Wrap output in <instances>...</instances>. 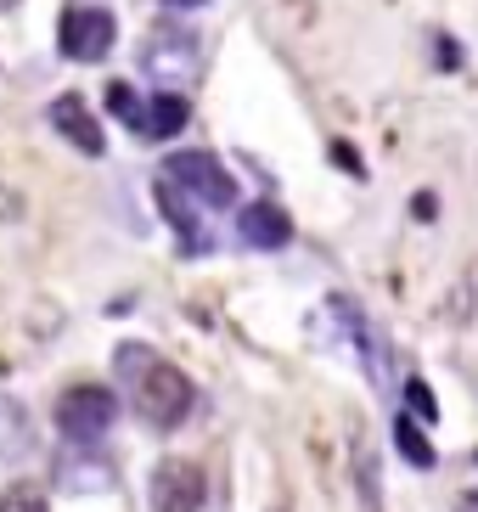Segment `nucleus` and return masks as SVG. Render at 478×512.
<instances>
[{"label": "nucleus", "instance_id": "obj_1", "mask_svg": "<svg viewBox=\"0 0 478 512\" xmlns=\"http://www.w3.org/2000/svg\"><path fill=\"white\" fill-rule=\"evenodd\" d=\"M113 366H119V383L130 389L135 411L152 422V428H180L197 406V389L192 377L180 372L175 361H164L152 344H119L113 349Z\"/></svg>", "mask_w": 478, "mask_h": 512}, {"label": "nucleus", "instance_id": "obj_2", "mask_svg": "<svg viewBox=\"0 0 478 512\" xmlns=\"http://www.w3.org/2000/svg\"><path fill=\"white\" fill-rule=\"evenodd\" d=\"M113 417H119V400H113V389H102V383H74V389L57 400V428L74 445H96V439L113 428Z\"/></svg>", "mask_w": 478, "mask_h": 512}, {"label": "nucleus", "instance_id": "obj_3", "mask_svg": "<svg viewBox=\"0 0 478 512\" xmlns=\"http://www.w3.org/2000/svg\"><path fill=\"white\" fill-rule=\"evenodd\" d=\"M152 512H197L203 496H209V479H203V467L192 456H164V462L152 467Z\"/></svg>", "mask_w": 478, "mask_h": 512}, {"label": "nucleus", "instance_id": "obj_4", "mask_svg": "<svg viewBox=\"0 0 478 512\" xmlns=\"http://www.w3.org/2000/svg\"><path fill=\"white\" fill-rule=\"evenodd\" d=\"M113 34H119L113 12H102V6H68L57 23V46H62V57H74V62H96L113 51Z\"/></svg>", "mask_w": 478, "mask_h": 512}, {"label": "nucleus", "instance_id": "obj_5", "mask_svg": "<svg viewBox=\"0 0 478 512\" xmlns=\"http://www.w3.org/2000/svg\"><path fill=\"white\" fill-rule=\"evenodd\" d=\"M169 181L186 186V192H192L197 203H209V209H225V203L237 197V181L225 175V164L214 152H175V158H169Z\"/></svg>", "mask_w": 478, "mask_h": 512}, {"label": "nucleus", "instance_id": "obj_6", "mask_svg": "<svg viewBox=\"0 0 478 512\" xmlns=\"http://www.w3.org/2000/svg\"><path fill=\"white\" fill-rule=\"evenodd\" d=\"M141 68H147L152 79H186L197 74V40L192 34H180V29H158L147 34V51H141Z\"/></svg>", "mask_w": 478, "mask_h": 512}, {"label": "nucleus", "instance_id": "obj_7", "mask_svg": "<svg viewBox=\"0 0 478 512\" xmlns=\"http://www.w3.org/2000/svg\"><path fill=\"white\" fill-rule=\"evenodd\" d=\"M51 124H57V130H62V136H68V141H74V147L85 152V158H96V152L107 147V141H102V124L90 119V107L79 102L74 91H68V96H57V102H51Z\"/></svg>", "mask_w": 478, "mask_h": 512}, {"label": "nucleus", "instance_id": "obj_8", "mask_svg": "<svg viewBox=\"0 0 478 512\" xmlns=\"http://www.w3.org/2000/svg\"><path fill=\"white\" fill-rule=\"evenodd\" d=\"M237 231L248 248H282L287 237H293V220H287L276 203H248V209L237 214Z\"/></svg>", "mask_w": 478, "mask_h": 512}, {"label": "nucleus", "instance_id": "obj_9", "mask_svg": "<svg viewBox=\"0 0 478 512\" xmlns=\"http://www.w3.org/2000/svg\"><path fill=\"white\" fill-rule=\"evenodd\" d=\"M186 119H192V102H186L180 91L152 96V107H147V136H152V141H169V136H180V130H186Z\"/></svg>", "mask_w": 478, "mask_h": 512}, {"label": "nucleus", "instance_id": "obj_10", "mask_svg": "<svg viewBox=\"0 0 478 512\" xmlns=\"http://www.w3.org/2000/svg\"><path fill=\"white\" fill-rule=\"evenodd\" d=\"M23 451H29V417L12 394H0V462H17Z\"/></svg>", "mask_w": 478, "mask_h": 512}, {"label": "nucleus", "instance_id": "obj_11", "mask_svg": "<svg viewBox=\"0 0 478 512\" xmlns=\"http://www.w3.org/2000/svg\"><path fill=\"white\" fill-rule=\"evenodd\" d=\"M57 479L68 484V490H113V467L96 462V456H68V462L57 467Z\"/></svg>", "mask_w": 478, "mask_h": 512}, {"label": "nucleus", "instance_id": "obj_12", "mask_svg": "<svg viewBox=\"0 0 478 512\" xmlns=\"http://www.w3.org/2000/svg\"><path fill=\"white\" fill-rule=\"evenodd\" d=\"M158 209L169 214V226L180 231V242H186V254H197V220H192V209L180 203V186L169 181V186H158Z\"/></svg>", "mask_w": 478, "mask_h": 512}, {"label": "nucleus", "instance_id": "obj_13", "mask_svg": "<svg viewBox=\"0 0 478 512\" xmlns=\"http://www.w3.org/2000/svg\"><path fill=\"white\" fill-rule=\"evenodd\" d=\"M394 445H400V456H405L411 467H434V462H439V456H434V445H428V434H422V428H417L411 417H400V422H394Z\"/></svg>", "mask_w": 478, "mask_h": 512}, {"label": "nucleus", "instance_id": "obj_14", "mask_svg": "<svg viewBox=\"0 0 478 512\" xmlns=\"http://www.w3.org/2000/svg\"><path fill=\"white\" fill-rule=\"evenodd\" d=\"M107 113H113V119H124L130 130H147V113L135 107V91H130V85H107Z\"/></svg>", "mask_w": 478, "mask_h": 512}, {"label": "nucleus", "instance_id": "obj_15", "mask_svg": "<svg viewBox=\"0 0 478 512\" xmlns=\"http://www.w3.org/2000/svg\"><path fill=\"white\" fill-rule=\"evenodd\" d=\"M405 400H411V422H434L439 417V400H434V389H428L422 377L405 383Z\"/></svg>", "mask_w": 478, "mask_h": 512}, {"label": "nucleus", "instance_id": "obj_16", "mask_svg": "<svg viewBox=\"0 0 478 512\" xmlns=\"http://www.w3.org/2000/svg\"><path fill=\"white\" fill-rule=\"evenodd\" d=\"M0 512H45V496L34 484H12V490L0 496Z\"/></svg>", "mask_w": 478, "mask_h": 512}, {"label": "nucleus", "instance_id": "obj_17", "mask_svg": "<svg viewBox=\"0 0 478 512\" xmlns=\"http://www.w3.org/2000/svg\"><path fill=\"white\" fill-rule=\"evenodd\" d=\"M332 164H344V169H355V175H360V158L349 147H332Z\"/></svg>", "mask_w": 478, "mask_h": 512}, {"label": "nucleus", "instance_id": "obj_18", "mask_svg": "<svg viewBox=\"0 0 478 512\" xmlns=\"http://www.w3.org/2000/svg\"><path fill=\"white\" fill-rule=\"evenodd\" d=\"M462 512H478V490H467V496H462Z\"/></svg>", "mask_w": 478, "mask_h": 512}, {"label": "nucleus", "instance_id": "obj_19", "mask_svg": "<svg viewBox=\"0 0 478 512\" xmlns=\"http://www.w3.org/2000/svg\"><path fill=\"white\" fill-rule=\"evenodd\" d=\"M169 6H203V0H169Z\"/></svg>", "mask_w": 478, "mask_h": 512}, {"label": "nucleus", "instance_id": "obj_20", "mask_svg": "<svg viewBox=\"0 0 478 512\" xmlns=\"http://www.w3.org/2000/svg\"><path fill=\"white\" fill-rule=\"evenodd\" d=\"M12 6H17V0H0V12H12Z\"/></svg>", "mask_w": 478, "mask_h": 512}]
</instances>
